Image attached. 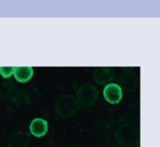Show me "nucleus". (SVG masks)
I'll return each instance as SVG.
<instances>
[{"label": "nucleus", "mask_w": 160, "mask_h": 147, "mask_svg": "<svg viewBox=\"0 0 160 147\" xmlns=\"http://www.w3.org/2000/svg\"><path fill=\"white\" fill-rule=\"evenodd\" d=\"M77 107V100L73 97L63 95L58 99L55 109L61 117H69L75 114Z\"/></svg>", "instance_id": "f257e3e1"}, {"label": "nucleus", "mask_w": 160, "mask_h": 147, "mask_svg": "<svg viewBox=\"0 0 160 147\" xmlns=\"http://www.w3.org/2000/svg\"><path fill=\"white\" fill-rule=\"evenodd\" d=\"M98 99V91L92 85H83L77 94V104L80 107H90L96 103Z\"/></svg>", "instance_id": "f03ea898"}, {"label": "nucleus", "mask_w": 160, "mask_h": 147, "mask_svg": "<svg viewBox=\"0 0 160 147\" xmlns=\"http://www.w3.org/2000/svg\"><path fill=\"white\" fill-rule=\"evenodd\" d=\"M103 95L109 103L117 104L122 99L123 91L117 84H108L103 90Z\"/></svg>", "instance_id": "7ed1b4c3"}, {"label": "nucleus", "mask_w": 160, "mask_h": 147, "mask_svg": "<svg viewBox=\"0 0 160 147\" xmlns=\"http://www.w3.org/2000/svg\"><path fill=\"white\" fill-rule=\"evenodd\" d=\"M28 144L29 136L24 131H15L8 140V147H27Z\"/></svg>", "instance_id": "20e7f679"}, {"label": "nucleus", "mask_w": 160, "mask_h": 147, "mask_svg": "<svg viewBox=\"0 0 160 147\" xmlns=\"http://www.w3.org/2000/svg\"><path fill=\"white\" fill-rule=\"evenodd\" d=\"M29 130L33 136H35L37 138H40L47 133L48 123L44 119L36 118L31 122V124L29 126Z\"/></svg>", "instance_id": "39448f33"}, {"label": "nucleus", "mask_w": 160, "mask_h": 147, "mask_svg": "<svg viewBox=\"0 0 160 147\" xmlns=\"http://www.w3.org/2000/svg\"><path fill=\"white\" fill-rule=\"evenodd\" d=\"M34 70L32 67H15L14 78L19 83H26L31 80Z\"/></svg>", "instance_id": "423d86ee"}, {"label": "nucleus", "mask_w": 160, "mask_h": 147, "mask_svg": "<svg viewBox=\"0 0 160 147\" xmlns=\"http://www.w3.org/2000/svg\"><path fill=\"white\" fill-rule=\"evenodd\" d=\"M14 69L15 67H0V75L3 78L8 79L14 73Z\"/></svg>", "instance_id": "0eeeda50"}]
</instances>
